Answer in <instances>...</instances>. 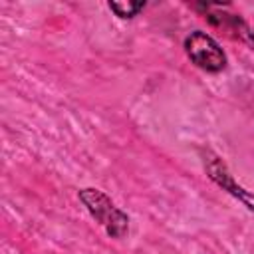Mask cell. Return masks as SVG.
I'll return each mask as SVG.
<instances>
[{
	"label": "cell",
	"instance_id": "6da1fadb",
	"mask_svg": "<svg viewBox=\"0 0 254 254\" xmlns=\"http://www.w3.org/2000/svg\"><path fill=\"white\" fill-rule=\"evenodd\" d=\"M79 200L85 204V208L95 218V222H99L111 238H123L127 234L129 230L127 214L119 206H115V202L105 192H101L99 189H81Z\"/></svg>",
	"mask_w": 254,
	"mask_h": 254
},
{
	"label": "cell",
	"instance_id": "7a4b0ae2",
	"mask_svg": "<svg viewBox=\"0 0 254 254\" xmlns=\"http://www.w3.org/2000/svg\"><path fill=\"white\" fill-rule=\"evenodd\" d=\"M185 50H187V56L190 58V62L204 71L216 73L226 67V56H224L222 48L218 46V42L214 38H210L202 30H194L187 36Z\"/></svg>",
	"mask_w": 254,
	"mask_h": 254
},
{
	"label": "cell",
	"instance_id": "3957f363",
	"mask_svg": "<svg viewBox=\"0 0 254 254\" xmlns=\"http://www.w3.org/2000/svg\"><path fill=\"white\" fill-rule=\"evenodd\" d=\"M204 16L214 28L222 30L226 36L240 40V42L248 44L250 48H254V34L240 16L218 10V4H204Z\"/></svg>",
	"mask_w": 254,
	"mask_h": 254
},
{
	"label": "cell",
	"instance_id": "277c9868",
	"mask_svg": "<svg viewBox=\"0 0 254 254\" xmlns=\"http://www.w3.org/2000/svg\"><path fill=\"white\" fill-rule=\"evenodd\" d=\"M204 171H206V175L210 177L212 183H216L222 190H226V192H230L232 196L240 198L250 210H254V194L248 192V190H244L240 185H236V181L232 179V175H230L226 163H224L220 157L208 155V157L204 159Z\"/></svg>",
	"mask_w": 254,
	"mask_h": 254
},
{
	"label": "cell",
	"instance_id": "5b68a950",
	"mask_svg": "<svg viewBox=\"0 0 254 254\" xmlns=\"http://www.w3.org/2000/svg\"><path fill=\"white\" fill-rule=\"evenodd\" d=\"M143 8H145V2H131V0H127V2H109V10H113L115 16H119L123 20L137 16Z\"/></svg>",
	"mask_w": 254,
	"mask_h": 254
}]
</instances>
